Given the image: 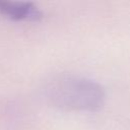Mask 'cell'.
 I'll use <instances>...</instances> for the list:
<instances>
[{
    "instance_id": "6da1fadb",
    "label": "cell",
    "mask_w": 130,
    "mask_h": 130,
    "mask_svg": "<svg viewBox=\"0 0 130 130\" xmlns=\"http://www.w3.org/2000/svg\"><path fill=\"white\" fill-rule=\"evenodd\" d=\"M45 93L53 106L65 110L96 111L105 100L104 88L98 82L74 75L53 78Z\"/></svg>"
},
{
    "instance_id": "7a4b0ae2",
    "label": "cell",
    "mask_w": 130,
    "mask_h": 130,
    "mask_svg": "<svg viewBox=\"0 0 130 130\" xmlns=\"http://www.w3.org/2000/svg\"><path fill=\"white\" fill-rule=\"evenodd\" d=\"M0 13L15 20L38 19L41 17L39 9L29 2L0 0Z\"/></svg>"
}]
</instances>
